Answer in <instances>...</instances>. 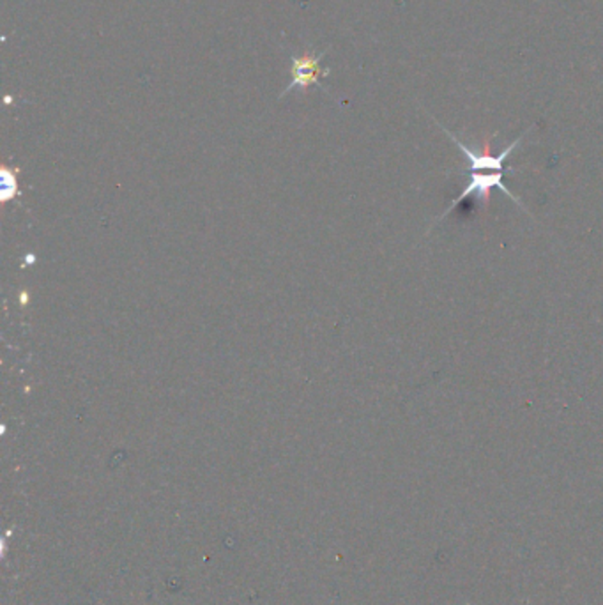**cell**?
<instances>
[{
    "instance_id": "obj_1",
    "label": "cell",
    "mask_w": 603,
    "mask_h": 605,
    "mask_svg": "<svg viewBox=\"0 0 603 605\" xmlns=\"http://www.w3.org/2000/svg\"><path fill=\"white\" fill-rule=\"evenodd\" d=\"M324 53H306V55H294L292 57V82L291 86L283 90V94L291 92L292 88H306V87L317 84L320 79L328 77V71L320 68Z\"/></svg>"
}]
</instances>
